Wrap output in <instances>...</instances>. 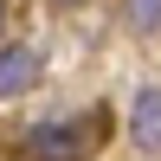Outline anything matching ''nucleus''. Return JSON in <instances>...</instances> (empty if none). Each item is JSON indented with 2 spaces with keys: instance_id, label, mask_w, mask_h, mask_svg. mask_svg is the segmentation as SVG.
<instances>
[{
  "instance_id": "4",
  "label": "nucleus",
  "mask_w": 161,
  "mask_h": 161,
  "mask_svg": "<svg viewBox=\"0 0 161 161\" xmlns=\"http://www.w3.org/2000/svg\"><path fill=\"white\" fill-rule=\"evenodd\" d=\"M123 13H129L136 32H155V26H161V0H123Z\"/></svg>"
},
{
  "instance_id": "3",
  "label": "nucleus",
  "mask_w": 161,
  "mask_h": 161,
  "mask_svg": "<svg viewBox=\"0 0 161 161\" xmlns=\"http://www.w3.org/2000/svg\"><path fill=\"white\" fill-rule=\"evenodd\" d=\"M129 136L142 142V148H161V90L142 84L136 103H129Z\"/></svg>"
},
{
  "instance_id": "6",
  "label": "nucleus",
  "mask_w": 161,
  "mask_h": 161,
  "mask_svg": "<svg viewBox=\"0 0 161 161\" xmlns=\"http://www.w3.org/2000/svg\"><path fill=\"white\" fill-rule=\"evenodd\" d=\"M0 13H7V7H0Z\"/></svg>"
},
{
  "instance_id": "2",
  "label": "nucleus",
  "mask_w": 161,
  "mask_h": 161,
  "mask_svg": "<svg viewBox=\"0 0 161 161\" xmlns=\"http://www.w3.org/2000/svg\"><path fill=\"white\" fill-rule=\"evenodd\" d=\"M39 84V52L32 45H0V97H26Z\"/></svg>"
},
{
  "instance_id": "5",
  "label": "nucleus",
  "mask_w": 161,
  "mask_h": 161,
  "mask_svg": "<svg viewBox=\"0 0 161 161\" xmlns=\"http://www.w3.org/2000/svg\"><path fill=\"white\" fill-rule=\"evenodd\" d=\"M52 7H77V0H52Z\"/></svg>"
},
{
  "instance_id": "1",
  "label": "nucleus",
  "mask_w": 161,
  "mask_h": 161,
  "mask_svg": "<svg viewBox=\"0 0 161 161\" xmlns=\"http://www.w3.org/2000/svg\"><path fill=\"white\" fill-rule=\"evenodd\" d=\"M84 123H39L32 136H26V155L32 161H84V148H90V129Z\"/></svg>"
}]
</instances>
